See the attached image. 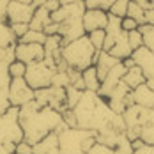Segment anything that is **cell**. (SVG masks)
<instances>
[{"label": "cell", "mask_w": 154, "mask_h": 154, "mask_svg": "<svg viewBox=\"0 0 154 154\" xmlns=\"http://www.w3.org/2000/svg\"><path fill=\"white\" fill-rule=\"evenodd\" d=\"M20 126L23 131V140L30 145L48 137L50 133L59 131L62 126V113L48 106H41L35 99L20 108Z\"/></svg>", "instance_id": "1"}, {"label": "cell", "mask_w": 154, "mask_h": 154, "mask_svg": "<svg viewBox=\"0 0 154 154\" xmlns=\"http://www.w3.org/2000/svg\"><path fill=\"white\" fill-rule=\"evenodd\" d=\"M76 128L80 129H89V131H101L105 128L112 126V121L115 117V112L108 106V103L97 92L83 91L82 97L73 108Z\"/></svg>", "instance_id": "2"}, {"label": "cell", "mask_w": 154, "mask_h": 154, "mask_svg": "<svg viewBox=\"0 0 154 154\" xmlns=\"http://www.w3.org/2000/svg\"><path fill=\"white\" fill-rule=\"evenodd\" d=\"M96 50L91 45L87 34L78 37L75 41L64 45L60 50V59L64 60V64L71 69H76V71H83L87 67L94 66L96 60Z\"/></svg>", "instance_id": "3"}, {"label": "cell", "mask_w": 154, "mask_h": 154, "mask_svg": "<svg viewBox=\"0 0 154 154\" xmlns=\"http://www.w3.org/2000/svg\"><path fill=\"white\" fill-rule=\"evenodd\" d=\"M57 138L62 154H87V151L96 143V133L89 129L62 126L57 131Z\"/></svg>", "instance_id": "4"}, {"label": "cell", "mask_w": 154, "mask_h": 154, "mask_svg": "<svg viewBox=\"0 0 154 154\" xmlns=\"http://www.w3.org/2000/svg\"><path fill=\"white\" fill-rule=\"evenodd\" d=\"M121 115H122L124 124H126V137L133 142V140L140 138V129L151 121L152 108H143V106H138V105H131V106L126 108Z\"/></svg>", "instance_id": "5"}, {"label": "cell", "mask_w": 154, "mask_h": 154, "mask_svg": "<svg viewBox=\"0 0 154 154\" xmlns=\"http://www.w3.org/2000/svg\"><path fill=\"white\" fill-rule=\"evenodd\" d=\"M23 140V131L20 126V108L9 106L0 113V142L18 143Z\"/></svg>", "instance_id": "6"}, {"label": "cell", "mask_w": 154, "mask_h": 154, "mask_svg": "<svg viewBox=\"0 0 154 154\" xmlns=\"http://www.w3.org/2000/svg\"><path fill=\"white\" fill-rule=\"evenodd\" d=\"M55 67L48 66L45 60L39 62H32L27 66L25 69V82L30 87L32 91H39V89H46L51 85V78L55 75Z\"/></svg>", "instance_id": "7"}, {"label": "cell", "mask_w": 154, "mask_h": 154, "mask_svg": "<svg viewBox=\"0 0 154 154\" xmlns=\"http://www.w3.org/2000/svg\"><path fill=\"white\" fill-rule=\"evenodd\" d=\"M34 99L41 106L53 108L60 113L64 110H67V106H66V89H60V87H51L50 85L46 89L34 91Z\"/></svg>", "instance_id": "8"}, {"label": "cell", "mask_w": 154, "mask_h": 154, "mask_svg": "<svg viewBox=\"0 0 154 154\" xmlns=\"http://www.w3.org/2000/svg\"><path fill=\"white\" fill-rule=\"evenodd\" d=\"M34 101V91L27 85L25 78H11L9 83V105L21 108L23 105Z\"/></svg>", "instance_id": "9"}, {"label": "cell", "mask_w": 154, "mask_h": 154, "mask_svg": "<svg viewBox=\"0 0 154 154\" xmlns=\"http://www.w3.org/2000/svg\"><path fill=\"white\" fill-rule=\"evenodd\" d=\"M16 60L29 66L32 62H39L45 59V46L37 43H16L14 45Z\"/></svg>", "instance_id": "10"}, {"label": "cell", "mask_w": 154, "mask_h": 154, "mask_svg": "<svg viewBox=\"0 0 154 154\" xmlns=\"http://www.w3.org/2000/svg\"><path fill=\"white\" fill-rule=\"evenodd\" d=\"M82 23H83L85 34L94 32V30H105L108 25V11H103V9H85V13L82 16Z\"/></svg>", "instance_id": "11"}, {"label": "cell", "mask_w": 154, "mask_h": 154, "mask_svg": "<svg viewBox=\"0 0 154 154\" xmlns=\"http://www.w3.org/2000/svg\"><path fill=\"white\" fill-rule=\"evenodd\" d=\"M59 35L62 37L64 45H67V43L75 41L78 37L85 35L83 23H82V16H71L66 21L59 23Z\"/></svg>", "instance_id": "12"}, {"label": "cell", "mask_w": 154, "mask_h": 154, "mask_svg": "<svg viewBox=\"0 0 154 154\" xmlns=\"http://www.w3.org/2000/svg\"><path fill=\"white\" fill-rule=\"evenodd\" d=\"M32 14H34V7L29 4H21L11 0L7 5V23H30Z\"/></svg>", "instance_id": "13"}, {"label": "cell", "mask_w": 154, "mask_h": 154, "mask_svg": "<svg viewBox=\"0 0 154 154\" xmlns=\"http://www.w3.org/2000/svg\"><path fill=\"white\" fill-rule=\"evenodd\" d=\"M128 69L124 67V64L122 62H119V64H115L110 71L106 73V76L101 80V87H99V91H97V94L105 99L108 94L112 92L113 89H115V85L122 80V76H124V73H126Z\"/></svg>", "instance_id": "14"}, {"label": "cell", "mask_w": 154, "mask_h": 154, "mask_svg": "<svg viewBox=\"0 0 154 154\" xmlns=\"http://www.w3.org/2000/svg\"><path fill=\"white\" fill-rule=\"evenodd\" d=\"M131 59L135 60V66H138L142 69L145 80L154 78V53L152 51H149L145 46H142L131 53Z\"/></svg>", "instance_id": "15"}, {"label": "cell", "mask_w": 154, "mask_h": 154, "mask_svg": "<svg viewBox=\"0 0 154 154\" xmlns=\"http://www.w3.org/2000/svg\"><path fill=\"white\" fill-rule=\"evenodd\" d=\"M9 83H11V75H9V66L0 62V113H4L9 105Z\"/></svg>", "instance_id": "16"}, {"label": "cell", "mask_w": 154, "mask_h": 154, "mask_svg": "<svg viewBox=\"0 0 154 154\" xmlns=\"http://www.w3.org/2000/svg\"><path fill=\"white\" fill-rule=\"evenodd\" d=\"M32 154H62L60 147H59L57 131L50 133L41 142H37L35 145H32Z\"/></svg>", "instance_id": "17"}, {"label": "cell", "mask_w": 154, "mask_h": 154, "mask_svg": "<svg viewBox=\"0 0 154 154\" xmlns=\"http://www.w3.org/2000/svg\"><path fill=\"white\" fill-rule=\"evenodd\" d=\"M131 99H133V105H138L143 108H154V91H151L145 83H142L131 91Z\"/></svg>", "instance_id": "18"}, {"label": "cell", "mask_w": 154, "mask_h": 154, "mask_svg": "<svg viewBox=\"0 0 154 154\" xmlns=\"http://www.w3.org/2000/svg\"><path fill=\"white\" fill-rule=\"evenodd\" d=\"M119 59H115V57H112L110 53L106 51H97L96 53V60H94V67H96V71H97V76L99 80H103V78L106 76V73L115 66V64H119Z\"/></svg>", "instance_id": "19"}, {"label": "cell", "mask_w": 154, "mask_h": 154, "mask_svg": "<svg viewBox=\"0 0 154 154\" xmlns=\"http://www.w3.org/2000/svg\"><path fill=\"white\" fill-rule=\"evenodd\" d=\"M51 13H48L45 7H37V9H34V14H32V20L30 23H29V29L32 30H41L46 27L48 23L51 21V18H50Z\"/></svg>", "instance_id": "20"}, {"label": "cell", "mask_w": 154, "mask_h": 154, "mask_svg": "<svg viewBox=\"0 0 154 154\" xmlns=\"http://www.w3.org/2000/svg\"><path fill=\"white\" fill-rule=\"evenodd\" d=\"M122 82L129 87V91H133V89H137L138 85L145 83V76H143V73H142V69H140L138 66H133V67H129V69L124 73Z\"/></svg>", "instance_id": "21"}, {"label": "cell", "mask_w": 154, "mask_h": 154, "mask_svg": "<svg viewBox=\"0 0 154 154\" xmlns=\"http://www.w3.org/2000/svg\"><path fill=\"white\" fill-rule=\"evenodd\" d=\"M82 78H83V85H85V91H91V92H97L99 87H101V80L97 76V71L96 67L91 66L87 69L82 71Z\"/></svg>", "instance_id": "22"}, {"label": "cell", "mask_w": 154, "mask_h": 154, "mask_svg": "<svg viewBox=\"0 0 154 154\" xmlns=\"http://www.w3.org/2000/svg\"><path fill=\"white\" fill-rule=\"evenodd\" d=\"M16 43V37L13 35L11 32V27L9 23H2L0 21V50L2 48H7V46H14Z\"/></svg>", "instance_id": "23"}, {"label": "cell", "mask_w": 154, "mask_h": 154, "mask_svg": "<svg viewBox=\"0 0 154 154\" xmlns=\"http://www.w3.org/2000/svg\"><path fill=\"white\" fill-rule=\"evenodd\" d=\"M143 14H145V9L140 5V4H137L135 0H129V5H128V18H131V20H135L137 23L140 25H143L145 23V18H143Z\"/></svg>", "instance_id": "24"}, {"label": "cell", "mask_w": 154, "mask_h": 154, "mask_svg": "<svg viewBox=\"0 0 154 154\" xmlns=\"http://www.w3.org/2000/svg\"><path fill=\"white\" fill-rule=\"evenodd\" d=\"M140 34H142V41H143V46L147 48L149 51L154 53V25H140L138 27Z\"/></svg>", "instance_id": "25"}, {"label": "cell", "mask_w": 154, "mask_h": 154, "mask_svg": "<svg viewBox=\"0 0 154 154\" xmlns=\"http://www.w3.org/2000/svg\"><path fill=\"white\" fill-rule=\"evenodd\" d=\"M140 140L143 143H147V145H154V108H152L151 121L140 129Z\"/></svg>", "instance_id": "26"}, {"label": "cell", "mask_w": 154, "mask_h": 154, "mask_svg": "<svg viewBox=\"0 0 154 154\" xmlns=\"http://www.w3.org/2000/svg\"><path fill=\"white\" fill-rule=\"evenodd\" d=\"M82 92L83 91H78L76 87H73V85L66 87V106H67V110H73L76 106V103L82 97Z\"/></svg>", "instance_id": "27"}, {"label": "cell", "mask_w": 154, "mask_h": 154, "mask_svg": "<svg viewBox=\"0 0 154 154\" xmlns=\"http://www.w3.org/2000/svg\"><path fill=\"white\" fill-rule=\"evenodd\" d=\"M133 145H131V140L126 137V133H122L119 140H117V143H115V147H113V154H133Z\"/></svg>", "instance_id": "28"}, {"label": "cell", "mask_w": 154, "mask_h": 154, "mask_svg": "<svg viewBox=\"0 0 154 154\" xmlns=\"http://www.w3.org/2000/svg\"><path fill=\"white\" fill-rule=\"evenodd\" d=\"M45 41H46V35H45V32L41 30H32L29 29L27 34L18 41V43H37V45H45Z\"/></svg>", "instance_id": "29"}, {"label": "cell", "mask_w": 154, "mask_h": 154, "mask_svg": "<svg viewBox=\"0 0 154 154\" xmlns=\"http://www.w3.org/2000/svg\"><path fill=\"white\" fill-rule=\"evenodd\" d=\"M128 5H129V0H115L110 9H108V14L117 16V18H124L128 14Z\"/></svg>", "instance_id": "30"}, {"label": "cell", "mask_w": 154, "mask_h": 154, "mask_svg": "<svg viewBox=\"0 0 154 154\" xmlns=\"http://www.w3.org/2000/svg\"><path fill=\"white\" fill-rule=\"evenodd\" d=\"M91 45L94 46L96 51H101L103 50V45H105V37H106V32L105 30H94V32H89L87 34Z\"/></svg>", "instance_id": "31"}, {"label": "cell", "mask_w": 154, "mask_h": 154, "mask_svg": "<svg viewBox=\"0 0 154 154\" xmlns=\"http://www.w3.org/2000/svg\"><path fill=\"white\" fill-rule=\"evenodd\" d=\"M67 85H71V82H69V75H67V69H66V71H55V75H53V78H51V87L66 89Z\"/></svg>", "instance_id": "32"}, {"label": "cell", "mask_w": 154, "mask_h": 154, "mask_svg": "<svg viewBox=\"0 0 154 154\" xmlns=\"http://www.w3.org/2000/svg\"><path fill=\"white\" fill-rule=\"evenodd\" d=\"M128 43H129V46H131V50H133V51L143 46V41H142V34H140L138 29H137V30L128 32Z\"/></svg>", "instance_id": "33"}, {"label": "cell", "mask_w": 154, "mask_h": 154, "mask_svg": "<svg viewBox=\"0 0 154 154\" xmlns=\"http://www.w3.org/2000/svg\"><path fill=\"white\" fill-rule=\"evenodd\" d=\"M25 69H27V66L20 60H14L13 64H9V75H11V78H23L25 76Z\"/></svg>", "instance_id": "34"}, {"label": "cell", "mask_w": 154, "mask_h": 154, "mask_svg": "<svg viewBox=\"0 0 154 154\" xmlns=\"http://www.w3.org/2000/svg\"><path fill=\"white\" fill-rule=\"evenodd\" d=\"M14 60H16L14 46H7V48H2V50H0V62H2V64L9 66V64H13Z\"/></svg>", "instance_id": "35"}, {"label": "cell", "mask_w": 154, "mask_h": 154, "mask_svg": "<svg viewBox=\"0 0 154 154\" xmlns=\"http://www.w3.org/2000/svg\"><path fill=\"white\" fill-rule=\"evenodd\" d=\"M9 27H11V32L16 37V41H20L29 30V23H11Z\"/></svg>", "instance_id": "36"}, {"label": "cell", "mask_w": 154, "mask_h": 154, "mask_svg": "<svg viewBox=\"0 0 154 154\" xmlns=\"http://www.w3.org/2000/svg\"><path fill=\"white\" fill-rule=\"evenodd\" d=\"M87 154H113V149L112 147H106V145H103V143H94L92 147L87 151Z\"/></svg>", "instance_id": "37"}, {"label": "cell", "mask_w": 154, "mask_h": 154, "mask_svg": "<svg viewBox=\"0 0 154 154\" xmlns=\"http://www.w3.org/2000/svg\"><path fill=\"white\" fill-rule=\"evenodd\" d=\"M121 27H122L124 32H131V30H137V29H138V23H137L135 20L124 16L122 20H121Z\"/></svg>", "instance_id": "38"}, {"label": "cell", "mask_w": 154, "mask_h": 154, "mask_svg": "<svg viewBox=\"0 0 154 154\" xmlns=\"http://www.w3.org/2000/svg\"><path fill=\"white\" fill-rule=\"evenodd\" d=\"M14 154H32V145L29 142L21 140L16 143V149H14Z\"/></svg>", "instance_id": "39"}, {"label": "cell", "mask_w": 154, "mask_h": 154, "mask_svg": "<svg viewBox=\"0 0 154 154\" xmlns=\"http://www.w3.org/2000/svg\"><path fill=\"white\" fill-rule=\"evenodd\" d=\"M16 143L11 142H0V154H14Z\"/></svg>", "instance_id": "40"}, {"label": "cell", "mask_w": 154, "mask_h": 154, "mask_svg": "<svg viewBox=\"0 0 154 154\" xmlns=\"http://www.w3.org/2000/svg\"><path fill=\"white\" fill-rule=\"evenodd\" d=\"M43 32H45V35H55V34H59V23L50 21L46 27L43 29Z\"/></svg>", "instance_id": "41"}, {"label": "cell", "mask_w": 154, "mask_h": 154, "mask_svg": "<svg viewBox=\"0 0 154 154\" xmlns=\"http://www.w3.org/2000/svg\"><path fill=\"white\" fill-rule=\"evenodd\" d=\"M133 154H154V145H147V143H143L142 147L135 149Z\"/></svg>", "instance_id": "42"}, {"label": "cell", "mask_w": 154, "mask_h": 154, "mask_svg": "<svg viewBox=\"0 0 154 154\" xmlns=\"http://www.w3.org/2000/svg\"><path fill=\"white\" fill-rule=\"evenodd\" d=\"M43 7L46 9L48 13H53V11H57V9L60 7V2H59V0H48Z\"/></svg>", "instance_id": "43"}, {"label": "cell", "mask_w": 154, "mask_h": 154, "mask_svg": "<svg viewBox=\"0 0 154 154\" xmlns=\"http://www.w3.org/2000/svg\"><path fill=\"white\" fill-rule=\"evenodd\" d=\"M143 18H145V23L147 25H154V9H145Z\"/></svg>", "instance_id": "44"}, {"label": "cell", "mask_w": 154, "mask_h": 154, "mask_svg": "<svg viewBox=\"0 0 154 154\" xmlns=\"http://www.w3.org/2000/svg\"><path fill=\"white\" fill-rule=\"evenodd\" d=\"M143 9H154V0H135Z\"/></svg>", "instance_id": "45"}, {"label": "cell", "mask_w": 154, "mask_h": 154, "mask_svg": "<svg viewBox=\"0 0 154 154\" xmlns=\"http://www.w3.org/2000/svg\"><path fill=\"white\" fill-rule=\"evenodd\" d=\"M124 64V67H126V69H129V67H133V66H135V60H133V59H131V57H128V59H124V60H121Z\"/></svg>", "instance_id": "46"}, {"label": "cell", "mask_w": 154, "mask_h": 154, "mask_svg": "<svg viewBox=\"0 0 154 154\" xmlns=\"http://www.w3.org/2000/svg\"><path fill=\"white\" fill-rule=\"evenodd\" d=\"M46 2H48V0H32V7H34V9H37V7H43Z\"/></svg>", "instance_id": "47"}, {"label": "cell", "mask_w": 154, "mask_h": 154, "mask_svg": "<svg viewBox=\"0 0 154 154\" xmlns=\"http://www.w3.org/2000/svg\"><path fill=\"white\" fill-rule=\"evenodd\" d=\"M60 5H66V4H73V2H78V0H59Z\"/></svg>", "instance_id": "48"}, {"label": "cell", "mask_w": 154, "mask_h": 154, "mask_svg": "<svg viewBox=\"0 0 154 154\" xmlns=\"http://www.w3.org/2000/svg\"><path fill=\"white\" fill-rule=\"evenodd\" d=\"M16 2H21V4H29V5H32V0H16Z\"/></svg>", "instance_id": "49"}]
</instances>
